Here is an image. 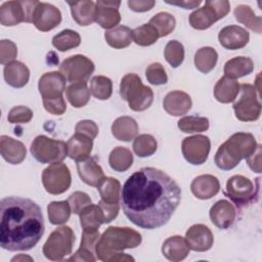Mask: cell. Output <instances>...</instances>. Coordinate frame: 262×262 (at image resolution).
<instances>
[{
	"label": "cell",
	"instance_id": "1",
	"mask_svg": "<svg viewBox=\"0 0 262 262\" xmlns=\"http://www.w3.org/2000/svg\"><path fill=\"white\" fill-rule=\"evenodd\" d=\"M181 201V188L164 171L145 167L134 172L121 191L122 209L135 225L156 229L164 226Z\"/></svg>",
	"mask_w": 262,
	"mask_h": 262
},
{
	"label": "cell",
	"instance_id": "2",
	"mask_svg": "<svg viewBox=\"0 0 262 262\" xmlns=\"http://www.w3.org/2000/svg\"><path fill=\"white\" fill-rule=\"evenodd\" d=\"M0 246L16 252L34 248L44 234L41 208L32 200L7 196L0 201Z\"/></svg>",
	"mask_w": 262,
	"mask_h": 262
},
{
	"label": "cell",
	"instance_id": "3",
	"mask_svg": "<svg viewBox=\"0 0 262 262\" xmlns=\"http://www.w3.org/2000/svg\"><path fill=\"white\" fill-rule=\"evenodd\" d=\"M141 241V234L130 227L110 226L96 244V258L104 262L134 261L132 256L124 254L123 251L138 247Z\"/></svg>",
	"mask_w": 262,
	"mask_h": 262
},
{
	"label": "cell",
	"instance_id": "4",
	"mask_svg": "<svg viewBox=\"0 0 262 262\" xmlns=\"http://www.w3.org/2000/svg\"><path fill=\"white\" fill-rule=\"evenodd\" d=\"M257 142L253 134L237 132L222 143L215 155L216 166L224 171L236 167L243 159H247L256 148Z\"/></svg>",
	"mask_w": 262,
	"mask_h": 262
},
{
	"label": "cell",
	"instance_id": "5",
	"mask_svg": "<svg viewBox=\"0 0 262 262\" xmlns=\"http://www.w3.org/2000/svg\"><path fill=\"white\" fill-rule=\"evenodd\" d=\"M120 95L134 112H142L148 108L154 101V92L150 87L142 84L136 74L125 75L120 83Z\"/></svg>",
	"mask_w": 262,
	"mask_h": 262
},
{
	"label": "cell",
	"instance_id": "6",
	"mask_svg": "<svg viewBox=\"0 0 262 262\" xmlns=\"http://www.w3.org/2000/svg\"><path fill=\"white\" fill-rule=\"evenodd\" d=\"M75 243V235L70 226H60L54 229L43 246L44 256L52 261L63 259L70 255Z\"/></svg>",
	"mask_w": 262,
	"mask_h": 262
},
{
	"label": "cell",
	"instance_id": "7",
	"mask_svg": "<svg viewBox=\"0 0 262 262\" xmlns=\"http://www.w3.org/2000/svg\"><path fill=\"white\" fill-rule=\"evenodd\" d=\"M31 154L42 164L59 163L68 156L67 143L45 135H39L31 144Z\"/></svg>",
	"mask_w": 262,
	"mask_h": 262
},
{
	"label": "cell",
	"instance_id": "8",
	"mask_svg": "<svg viewBox=\"0 0 262 262\" xmlns=\"http://www.w3.org/2000/svg\"><path fill=\"white\" fill-rule=\"evenodd\" d=\"M229 10L230 4L226 0H207L203 7L190 13L189 24L193 29L206 30L223 18Z\"/></svg>",
	"mask_w": 262,
	"mask_h": 262
},
{
	"label": "cell",
	"instance_id": "9",
	"mask_svg": "<svg viewBox=\"0 0 262 262\" xmlns=\"http://www.w3.org/2000/svg\"><path fill=\"white\" fill-rule=\"evenodd\" d=\"M239 97L233 102L235 117L242 122H253L259 119L261 103L255 86L244 83L239 85Z\"/></svg>",
	"mask_w": 262,
	"mask_h": 262
},
{
	"label": "cell",
	"instance_id": "10",
	"mask_svg": "<svg viewBox=\"0 0 262 262\" xmlns=\"http://www.w3.org/2000/svg\"><path fill=\"white\" fill-rule=\"evenodd\" d=\"M72 182L69 167L62 163H54L42 172V183L45 190L50 194H60L67 191Z\"/></svg>",
	"mask_w": 262,
	"mask_h": 262
},
{
	"label": "cell",
	"instance_id": "11",
	"mask_svg": "<svg viewBox=\"0 0 262 262\" xmlns=\"http://www.w3.org/2000/svg\"><path fill=\"white\" fill-rule=\"evenodd\" d=\"M94 69L93 61L82 54L72 55L66 58L59 66V72L71 83L87 82Z\"/></svg>",
	"mask_w": 262,
	"mask_h": 262
},
{
	"label": "cell",
	"instance_id": "12",
	"mask_svg": "<svg viewBox=\"0 0 262 262\" xmlns=\"http://www.w3.org/2000/svg\"><path fill=\"white\" fill-rule=\"evenodd\" d=\"M257 193L258 187H255L253 182L243 175H233L226 182L225 194L236 206L249 205L257 196Z\"/></svg>",
	"mask_w": 262,
	"mask_h": 262
},
{
	"label": "cell",
	"instance_id": "13",
	"mask_svg": "<svg viewBox=\"0 0 262 262\" xmlns=\"http://www.w3.org/2000/svg\"><path fill=\"white\" fill-rule=\"evenodd\" d=\"M211 141L208 136L193 135L182 140L181 151L184 159L191 165L204 164L209 156Z\"/></svg>",
	"mask_w": 262,
	"mask_h": 262
},
{
	"label": "cell",
	"instance_id": "14",
	"mask_svg": "<svg viewBox=\"0 0 262 262\" xmlns=\"http://www.w3.org/2000/svg\"><path fill=\"white\" fill-rule=\"evenodd\" d=\"M61 21L60 10L46 2H38L32 16L33 25L41 32H48L56 28Z\"/></svg>",
	"mask_w": 262,
	"mask_h": 262
},
{
	"label": "cell",
	"instance_id": "15",
	"mask_svg": "<svg viewBox=\"0 0 262 262\" xmlns=\"http://www.w3.org/2000/svg\"><path fill=\"white\" fill-rule=\"evenodd\" d=\"M67 79L60 72H49L41 76L38 89L43 99H52L62 96L66 90Z\"/></svg>",
	"mask_w": 262,
	"mask_h": 262
},
{
	"label": "cell",
	"instance_id": "16",
	"mask_svg": "<svg viewBox=\"0 0 262 262\" xmlns=\"http://www.w3.org/2000/svg\"><path fill=\"white\" fill-rule=\"evenodd\" d=\"M120 1H106L98 0L95 3V14L94 21H96L103 29L116 28L121 21V14L119 12Z\"/></svg>",
	"mask_w": 262,
	"mask_h": 262
},
{
	"label": "cell",
	"instance_id": "17",
	"mask_svg": "<svg viewBox=\"0 0 262 262\" xmlns=\"http://www.w3.org/2000/svg\"><path fill=\"white\" fill-rule=\"evenodd\" d=\"M185 239L190 250L195 252H206L212 248L214 235L207 225L193 224L185 232Z\"/></svg>",
	"mask_w": 262,
	"mask_h": 262
},
{
	"label": "cell",
	"instance_id": "18",
	"mask_svg": "<svg viewBox=\"0 0 262 262\" xmlns=\"http://www.w3.org/2000/svg\"><path fill=\"white\" fill-rule=\"evenodd\" d=\"M99 237L100 235H99L98 228H84L80 248L68 260L69 261H95L97 259L94 256L95 248Z\"/></svg>",
	"mask_w": 262,
	"mask_h": 262
},
{
	"label": "cell",
	"instance_id": "19",
	"mask_svg": "<svg viewBox=\"0 0 262 262\" xmlns=\"http://www.w3.org/2000/svg\"><path fill=\"white\" fill-rule=\"evenodd\" d=\"M250 39L248 31L239 26L224 27L218 34L219 43L226 49L235 50L245 47Z\"/></svg>",
	"mask_w": 262,
	"mask_h": 262
},
{
	"label": "cell",
	"instance_id": "20",
	"mask_svg": "<svg viewBox=\"0 0 262 262\" xmlns=\"http://www.w3.org/2000/svg\"><path fill=\"white\" fill-rule=\"evenodd\" d=\"M209 216L216 227L219 229H226L233 224L236 212L229 201L220 200L211 207Z\"/></svg>",
	"mask_w": 262,
	"mask_h": 262
},
{
	"label": "cell",
	"instance_id": "21",
	"mask_svg": "<svg viewBox=\"0 0 262 262\" xmlns=\"http://www.w3.org/2000/svg\"><path fill=\"white\" fill-rule=\"evenodd\" d=\"M192 101L190 96L183 91L175 90L169 92L163 101L164 110L171 116L180 117L188 113L191 108Z\"/></svg>",
	"mask_w": 262,
	"mask_h": 262
},
{
	"label": "cell",
	"instance_id": "22",
	"mask_svg": "<svg viewBox=\"0 0 262 262\" xmlns=\"http://www.w3.org/2000/svg\"><path fill=\"white\" fill-rule=\"evenodd\" d=\"M193 195L200 200H209L215 196L220 190V182L217 177L204 174L196 176L190 184Z\"/></svg>",
	"mask_w": 262,
	"mask_h": 262
},
{
	"label": "cell",
	"instance_id": "23",
	"mask_svg": "<svg viewBox=\"0 0 262 262\" xmlns=\"http://www.w3.org/2000/svg\"><path fill=\"white\" fill-rule=\"evenodd\" d=\"M0 151L2 158L12 165L20 164L27 155L25 144L7 135H1L0 137Z\"/></svg>",
	"mask_w": 262,
	"mask_h": 262
},
{
	"label": "cell",
	"instance_id": "24",
	"mask_svg": "<svg viewBox=\"0 0 262 262\" xmlns=\"http://www.w3.org/2000/svg\"><path fill=\"white\" fill-rule=\"evenodd\" d=\"M93 147V139L87 135L76 132L67 142L68 156L76 162L90 157Z\"/></svg>",
	"mask_w": 262,
	"mask_h": 262
},
{
	"label": "cell",
	"instance_id": "25",
	"mask_svg": "<svg viewBox=\"0 0 262 262\" xmlns=\"http://www.w3.org/2000/svg\"><path fill=\"white\" fill-rule=\"evenodd\" d=\"M189 246L185 239L180 235H173L168 237L162 246L163 255L172 262L184 260L189 254Z\"/></svg>",
	"mask_w": 262,
	"mask_h": 262
},
{
	"label": "cell",
	"instance_id": "26",
	"mask_svg": "<svg viewBox=\"0 0 262 262\" xmlns=\"http://www.w3.org/2000/svg\"><path fill=\"white\" fill-rule=\"evenodd\" d=\"M77 171L82 181L91 186L97 187L100 181L105 177L102 168L91 157L77 162Z\"/></svg>",
	"mask_w": 262,
	"mask_h": 262
},
{
	"label": "cell",
	"instance_id": "27",
	"mask_svg": "<svg viewBox=\"0 0 262 262\" xmlns=\"http://www.w3.org/2000/svg\"><path fill=\"white\" fill-rule=\"evenodd\" d=\"M4 80L13 88H21L27 85L30 78L29 68L17 60H13L4 67Z\"/></svg>",
	"mask_w": 262,
	"mask_h": 262
},
{
	"label": "cell",
	"instance_id": "28",
	"mask_svg": "<svg viewBox=\"0 0 262 262\" xmlns=\"http://www.w3.org/2000/svg\"><path fill=\"white\" fill-rule=\"evenodd\" d=\"M68 3L71 7L72 17L79 26H89L94 21L95 2L91 0H82Z\"/></svg>",
	"mask_w": 262,
	"mask_h": 262
},
{
	"label": "cell",
	"instance_id": "29",
	"mask_svg": "<svg viewBox=\"0 0 262 262\" xmlns=\"http://www.w3.org/2000/svg\"><path fill=\"white\" fill-rule=\"evenodd\" d=\"M112 133L116 139L128 142L136 137L138 133V125L131 117H119L112 125Z\"/></svg>",
	"mask_w": 262,
	"mask_h": 262
},
{
	"label": "cell",
	"instance_id": "30",
	"mask_svg": "<svg viewBox=\"0 0 262 262\" xmlns=\"http://www.w3.org/2000/svg\"><path fill=\"white\" fill-rule=\"evenodd\" d=\"M25 21V11L21 1H6L0 6V23L12 27Z\"/></svg>",
	"mask_w": 262,
	"mask_h": 262
},
{
	"label": "cell",
	"instance_id": "31",
	"mask_svg": "<svg viewBox=\"0 0 262 262\" xmlns=\"http://www.w3.org/2000/svg\"><path fill=\"white\" fill-rule=\"evenodd\" d=\"M238 93V82L226 76L220 78L214 87V96L221 103H229L233 101Z\"/></svg>",
	"mask_w": 262,
	"mask_h": 262
},
{
	"label": "cell",
	"instance_id": "32",
	"mask_svg": "<svg viewBox=\"0 0 262 262\" xmlns=\"http://www.w3.org/2000/svg\"><path fill=\"white\" fill-rule=\"evenodd\" d=\"M254 70V62L250 57L236 56L227 60L224 64V76L230 79H238L251 74Z\"/></svg>",
	"mask_w": 262,
	"mask_h": 262
},
{
	"label": "cell",
	"instance_id": "33",
	"mask_svg": "<svg viewBox=\"0 0 262 262\" xmlns=\"http://www.w3.org/2000/svg\"><path fill=\"white\" fill-rule=\"evenodd\" d=\"M106 43L115 48L122 49L128 47L132 42V30L126 26H117L113 30L104 33Z\"/></svg>",
	"mask_w": 262,
	"mask_h": 262
},
{
	"label": "cell",
	"instance_id": "34",
	"mask_svg": "<svg viewBox=\"0 0 262 262\" xmlns=\"http://www.w3.org/2000/svg\"><path fill=\"white\" fill-rule=\"evenodd\" d=\"M90 89L86 82L72 83L66 90L69 102L76 108L85 106L90 99Z\"/></svg>",
	"mask_w": 262,
	"mask_h": 262
},
{
	"label": "cell",
	"instance_id": "35",
	"mask_svg": "<svg viewBox=\"0 0 262 262\" xmlns=\"http://www.w3.org/2000/svg\"><path fill=\"white\" fill-rule=\"evenodd\" d=\"M234 16L237 21L245 25L250 30L261 34L262 31V19L259 15H256L249 5H237L234 8Z\"/></svg>",
	"mask_w": 262,
	"mask_h": 262
},
{
	"label": "cell",
	"instance_id": "36",
	"mask_svg": "<svg viewBox=\"0 0 262 262\" xmlns=\"http://www.w3.org/2000/svg\"><path fill=\"white\" fill-rule=\"evenodd\" d=\"M133 163V155L130 149L117 146L115 147L108 156V164L111 168L117 172L127 171Z\"/></svg>",
	"mask_w": 262,
	"mask_h": 262
},
{
	"label": "cell",
	"instance_id": "37",
	"mask_svg": "<svg viewBox=\"0 0 262 262\" xmlns=\"http://www.w3.org/2000/svg\"><path fill=\"white\" fill-rule=\"evenodd\" d=\"M218 59L217 51L209 46L200 48L194 54V66L203 74L210 73L216 66Z\"/></svg>",
	"mask_w": 262,
	"mask_h": 262
},
{
	"label": "cell",
	"instance_id": "38",
	"mask_svg": "<svg viewBox=\"0 0 262 262\" xmlns=\"http://www.w3.org/2000/svg\"><path fill=\"white\" fill-rule=\"evenodd\" d=\"M97 190L101 196V201L110 204H119L121 183L113 177H104L97 185Z\"/></svg>",
	"mask_w": 262,
	"mask_h": 262
},
{
	"label": "cell",
	"instance_id": "39",
	"mask_svg": "<svg viewBox=\"0 0 262 262\" xmlns=\"http://www.w3.org/2000/svg\"><path fill=\"white\" fill-rule=\"evenodd\" d=\"M80 223L82 228H99L104 223V218L101 209L98 205L90 204L85 207L80 213Z\"/></svg>",
	"mask_w": 262,
	"mask_h": 262
},
{
	"label": "cell",
	"instance_id": "40",
	"mask_svg": "<svg viewBox=\"0 0 262 262\" xmlns=\"http://www.w3.org/2000/svg\"><path fill=\"white\" fill-rule=\"evenodd\" d=\"M81 43L80 35L73 30H62L52 38V45L59 51H68L76 48Z\"/></svg>",
	"mask_w": 262,
	"mask_h": 262
},
{
	"label": "cell",
	"instance_id": "41",
	"mask_svg": "<svg viewBox=\"0 0 262 262\" xmlns=\"http://www.w3.org/2000/svg\"><path fill=\"white\" fill-rule=\"evenodd\" d=\"M71 208L68 201L51 202L47 206V213L49 222L53 225L66 223L71 216Z\"/></svg>",
	"mask_w": 262,
	"mask_h": 262
},
{
	"label": "cell",
	"instance_id": "42",
	"mask_svg": "<svg viewBox=\"0 0 262 262\" xmlns=\"http://www.w3.org/2000/svg\"><path fill=\"white\" fill-rule=\"evenodd\" d=\"M133 150L136 156L140 158H146L152 156L157 148L158 142L156 138L150 134H140L134 138Z\"/></svg>",
	"mask_w": 262,
	"mask_h": 262
},
{
	"label": "cell",
	"instance_id": "43",
	"mask_svg": "<svg viewBox=\"0 0 262 262\" xmlns=\"http://www.w3.org/2000/svg\"><path fill=\"white\" fill-rule=\"evenodd\" d=\"M159 37L157 29L150 24H143L132 30V40L140 46L152 45L157 42Z\"/></svg>",
	"mask_w": 262,
	"mask_h": 262
},
{
	"label": "cell",
	"instance_id": "44",
	"mask_svg": "<svg viewBox=\"0 0 262 262\" xmlns=\"http://www.w3.org/2000/svg\"><path fill=\"white\" fill-rule=\"evenodd\" d=\"M177 126L184 133H199L209 129V120L200 116H185L177 122Z\"/></svg>",
	"mask_w": 262,
	"mask_h": 262
},
{
	"label": "cell",
	"instance_id": "45",
	"mask_svg": "<svg viewBox=\"0 0 262 262\" xmlns=\"http://www.w3.org/2000/svg\"><path fill=\"white\" fill-rule=\"evenodd\" d=\"M90 92L99 100L108 99L113 93L112 80L104 76L93 77L90 82Z\"/></svg>",
	"mask_w": 262,
	"mask_h": 262
},
{
	"label": "cell",
	"instance_id": "46",
	"mask_svg": "<svg viewBox=\"0 0 262 262\" xmlns=\"http://www.w3.org/2000/svg\"><path fill=\"white\" fill-rule=\"evenodd\" d=\"M148 24L157 29L160 37H165L175 29L176 19L169 12H159L150 18Z\"/></svg>",
	"mask_w": 262,
	"mask_h": 262
},
{
	"label": "cell",
	"instance_id": "47",
	"mask_svg": "<svg viewBox=\"0 0 262 262\" xmlns=\"http://www.w3.org/2000/svg\"><path fill=\"white\" fill-rule=\"evenodd\" d=\"M164 56L172 68H178L184 59V47L177 40L169 41L164 50Z\"/></svg>",
	"mask_w": 262,
	"mask_h": 262
},
{
	"label": "cell",
	"instance_id": "48",
	"mask_svg": "<svg viewBox=\"0 0 262 262\" xmlns=\"http://www.w3.org/2000/svg\"><path fill=\"white\" fill-rule=\"evenodd\" d=\"M145 75L147 81L152 85H164L168 82V77L164 67L160 62L150 63L146 70Z\"/></svg>",
	"mask_w": 262,
	"mask_h": 262
},
{
	"label": "cell",
	"instance_id": "49",
	"mask_svg": "<svg viewBox=\"0 0 262 262\" xmlns=\"http://www.w3.org/2000/svg\"><path fill=\"white\" fill-rule=\"evenodd\" d=\"M33 118V112L31 108L25 105L13 106L7 116V120L11 124H25L29 123Z\"/></svg>",
	"mask_w": 262,
	"mask_h": 262
},
{
	"label": "cell",
	"instance_id": "50",
	"mask_svg": "<svg viewBox=\"0 0 262 262\" xmlns=\"http://www.w3.org/2000/svg\"><path fill=\"white\" fill-rule=\"evenodd\" d=\"M68 203L70 205L72 213H74V214H79L85 207L92 204L90 196L83 191L73 192L69 196Z\"/></svg>",
	"mask_w": 262,
	"mask_h": 262
},
{
	"label": "cell",
	"instance_id": "51",
	"mask_svg": "<svg viewBox=\"0 0 262 262\" xmlns=\"http://www.w3.org/2000/svg\"><path fill=\"white\" fill-rule=\"evenodd\" d=\"M17 55L16 45L10 41L3 39L0 41V62L1 64H7L14 60Z\"/></svg>",
	"mask_w": 262,
	"mask_h": 262
},
{
	"label": "cell",
	"instance_id": "52",
	"mask_svg": "<svg viewBox=\"0 0 262 262\" xmlns=\"http://www.w3.org/2000/svg\"><path fill=\"white\" fill-rule=\"evenodd\" d=\"M44 108L52 115H62L67 110V104L63 97L52 98V99H43Z\"/></svg>",
	"mask_w": 262,
	"mask_h": 262
},
{
	"label": "cell",
	"instance_id": "53",
	"mask_svg": "<svg viewBox=\"0 0 262 262\" xmlns=\"http://www.w3.org/2000/svg\"><path fill=\"white\" fill-rule=\"evenodd\" d=\"M75 131L94 139L98 134V126L91 120H82L76 124Z\"/></svg>",
	"mask_w": 262,
	"mask_h": 262
},
{
	"label": "cell",
	"instance_id": "54",
	"mask_svg": "<svg viewBox=\"0 0 262 262\" xmlns=\"http://www.w3.org/2000/svg\"><path fill=\"white\" fill-rule=\"evenodd\" d=\"M99 208L102 211L103 218H104V223H110L112 222L119 213V204H110L105 203L103 201H100L98 204Z\"/></svg>",
	"mask_w": 262,
	"mask_h": 262
},
{
	"label": "cell",
	"instance_id": "55",
	"mask_svg": "<svg viewBox=\"0 0 262 262\" xmlns=\"http://www.w3.org/2000/svg\"><path fill=\"white\" fill-rule=\"evenodd\" d=\"M250 169L256 173H261V144H257L255 150L247 158Z\"/></svg>",
	"mask_w": 262,
	"mask_h": 262
},
{
	"label": "cell",
	"instance_id": "56",
	"mask_svg": "<svg viewBox=\"0 0 262 262\" xmlns=\"http://www.w3.org/2000/svg\"><path fill=\"white\" fill-rule=\"evenodd\" d=\"M127 4L129 8L135 12H144L150 10L156 2L154 0H129Z\"/></svg>",
	"mask_w": 262,
	"mask_h": 262
},
{
	"label": "cell",
	"instance_id": "57",
	"mask_svg": "<svg viewBox=\"0 0 262 262\" xmlns=\"http://www.w3.org/2000/svg\"><path fill=\"white\" fill-rule=\"evenodd\" d=\"M166 3L171 4V5L180 6V7H183L184 9H191V8L198 7L202 3V1L195 0V1H180V2H166Z\"/></svg>",
	"mask_w": 262,
	"mask_h": 262
},
{
	"label": "cell",
	"instance_id": "58",
	"mask_svg": "<svg viewBox=\"0 0 262 262\" xmlns=\"http://www.w3.org/2000/svg\"><path fill=\"white\" fill-rule=\"evenodd\" d=\"M24 260H29V261H33V258L29 257V256H25V255H18V256H15L11 259V261H24Z\"/></svg>",
	"mask_w": 262,
	"mask_h": 262
}]
</instances>
